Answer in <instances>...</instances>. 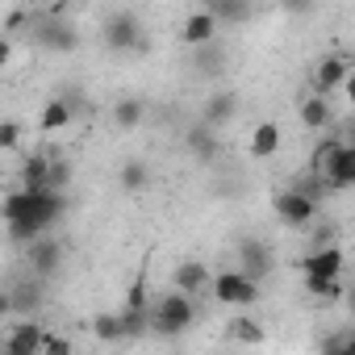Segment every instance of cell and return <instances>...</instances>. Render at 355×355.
<instances>
[{
    "label": "cell",
    "instance_id": "25",
    "mask_svg": "<svg viewBox=\"0 0 355 355\" xmlns=\"http://www.w3.org/2000/svg\"><path fill=\"white\" fill-rule=\"evenodd\" d=\"M214 13H218V21H247L251 17V0H214V5H209Z\"/></svg>",
    "mask_w": 355,
    "mask_h": 355
},
{
    "label": "cell",
    "instance_id": "7",
    "mask_svg": "<svg viewBox=\"0 0 355 355\" xmlns=\"http://www.w3.org/2000/svg\"><path fill=\"white\" fill-rule=\"evenodd\" d=\"M0 351L5 355H38L46 351V334L34 318H21V322H9L5 334H0Z\"/></svg>",
    "mask_w": 355,
    "mask_h": 355
},
{
    "label": "cell",
    "instance_id": "16",
    "mask_svg": "<svg viewBox=\"0 0 355 355\" xmlns=\"http://www.w3.org/2000/svg\"><path fill=\"white\" fill-rule=\"evenodd\" d=\"M184 142H189V150H193V159H197V163H218V155H222V142H218V130H214V125H205V121H197V125H189V134H184Z\"/></svg>",
    "mask_w": 355,
    "mask_h": 355
},
{
    "label": "cell",
    "instance_id": "15",
    "mask_svg": "<svg viewBox=\"0 0 355 355\" xmlns=\"http://www.w3.org/2000/svg\"><path fill=\"white\" fill-rule=\"evenodd\" d=\"M218 13L214 9H197V13H189V21H184V30H180V38L197 51V46H209V42H218Z\"/></svg>",
    "mask_w": 355,
    "mask_h": 355
},
{
    "label": "cell",
    "instance_id": "20",
    "mask_svg": "<svg viewBox=\"0 0 355 355\" xmlns=\"http://www.w3.org/2000/svg\"><path fill=\"white\" fill-rule=\"evenodd\" d=\"M280 142H284L280 125H276V121H259V125L251 130V142H247V150H251V159H272V155L280 150Z\"/></svg>",
    "mask_w": 355,
    "mask_h": 355
},
{
    "label": "cell",
    "instance_id": "27",
    "mask_svg": "<svg viewBox=\"0 0 355 355\" xmlns=\"http://www.w3.org/2000/svg\"><path fill=\"white\" fill-rule=\"evenodd\" d=\"M193 67H197V71H205V76H218V71L226 67V59H222V51L209 42V46H197V59H193Z\"/></svg>",
    "mask_w": 355,
    "mask_h": 355
},
{
    "label": "cell",
    "instance_id": "24",
    "mask_svg": "<svg viewBox=\"0 0 355 355\" xmlns=\"http://www.w3.org/2000/svg\"><path fill=\"white\" fill-rule=\"evenodd\" d=\"M92 334H96L101 343H121V338H125V322H121V313H101V318L92 322Z\"/></svg>",
    "mask_w": 355,
    "mask_h": 355
},
{
    "label": "cell",
    "instance_id": "5",
    "mask_svg": "<svg viewBox=\"0 0 355 355\" xmlns=\"http://www.w3.org/2000/svg\"><path fill=\"white\" fill-rule=\"evenodd\" d=\"M105 46L117 51V55H146L150 51V42L142 34V21L134 13H113L105 21Z\"/></svg>",
    "mask_w": 355,
    "mask_h": 355
},
{
    "label": "cell",
    "instance_id": "26",
    "mask_svg": "<svg viewBox=\"0 0 355 355\" xmlns=\"http://www.w3.org/2000/svg\"><path fill=\"white\" fill-rule=\"evenodd\" d=\"M226 338H234V343H263V326H255L251 318H234L226 326Z\"/></svg>",
    "mask_w": 355,
    "mask_h": 355
},
{
    "label": "cell",
    "instance_id": "9",
    "mask_svg": "<svg viewBox=\"0 0 355 355\" xmlns=\"http://www.w3.org/2000/svg\"><path fill=\"white\" fill-rule=\"evenodd\" d=\"M38 309H42V284H38V276L13 284L5 297H0V318H34Z\"/></svg>",
    "mask_w": 355,
    "mask_h": 355
},
{
    "label": "cell",
    "instance_id": "34",
    "mask_svg": "<svg viewBox=\"0 0 355 355\" xmlns=\"http://www.w3.org/2000/svg\"><path fill=\"white\" fill-rule=\"evenodd\" d=\"M343 92H347V101H351V109H355V71L347 76V84H343Z\"/></svg>",
    "mask_w": 355,
    "mask_h": 355
},
{
    "label": "cell",
    "instance_id": "12",
    "mask_svg": "<svg viewBox=\"0 0 355 355\" xmlns=\"http://www.w3.org/2000/svg\"><path fill=\"white\" fill-rule=\"evenodd\" d=\"M239 109H243L239 92H234V88H222V92H214V96L201 105V121L214 125V130H222V125H230V121L239 117Z\"/></svg>",
    "mask_w": 355,
    "mask_h": 355
},
{
    "label": "cell",
    "instance_id": "1",
    "mask_svg": "<svg viewBox=\"0 0 355 355\" xmlns=\"http://www.w3.org/2000/svg\"><path fill=\"white\" fill-rule=\"evenodd\" d=\"M0 214H5V222H9V239L26 247V243H34L38 234H46V230L59 226V218L67 214V197H63L59 189H21V184H17V189L5 197Z\"/></svg>",
    "mask_w": 355,
    "mask_h": 355
},
{
    "label": "cell",
    "instance_id": "6",
    "mask_svg": "<svg viewBox=\"0 0 355 355\" xmlns=\"http://www.w3.org/2000/svg\"><path fill=\"white\" fill-rule=\"evenodd\" d=\"M318 205L322 201H313V197H305L301 189H280L276 197H272V209H276V218H280V226H288V230H305V226H313V218H318Z\"/></svg>",
    "mask_w": 355,
    "mask_h": 355
},
{
    "label": "cell",
    "instance_id": "35",
    "mask_svg": "<svg viewBox=\"0 0 355 355\" xmlns=\"http://www.w3.org/2000/svg\"><path fill=\"white\" fill-rule=\"evenodd\" d=\"M343 305H347V309L355 313V284H347V293H343Z\"/></svg>",
    "mask_w": 355,
    "mask_h": 355
},
{
    "label": "cell",
    "instance_id": "3",
    "mask_svg": "<svg viewBox=\"0 0 355 355\" xmlns=\"http://www.w3.org/2000/svg\"><path fill=\"white\" fill-rule=\"evenodd\" d=\"M263 280H255L251 272H243V268H226V272H214V301L218 305H230V309H251L255 301H259V288Z\"/></svg>",
    "mask_w": 355,
    "mask_h": 355
},
{
    "label": "cell",
    "instance_id": "18",
    "mask_svg": "<svg viewBox=\"0 0 355 355\" xmlns=\"http://www.w3.org/2000/svg\"><path fill=\"white\" fill-rule=\"evenodd\" d=\"M51 167L55 150H34L21 159V189H51Z\"/></svg>",
    "mask_w": 355,
    "mask_h": 355
},
{
    "label": "cell",
    "instance_id": "32",
    "mask_svg": "<svg viewBox=\"0 0 355 355\" xmlns=\"http://www.w3.org/2000/svg\"><path fill=\"white\" fill-rule=\"evenodd\" d=\"M280 5H284L288 13H309V9L318 5V0H280Z\"/></svg>",
    "mask_w": 355,
    "mask_h": 355
},
{
    "label": "cell",
    "instance_id": "11",
    "mask_svg": "<svg viewBox=\"0 0 355 355\" xmlns=\"http://www.w3.org/2000/svg\"><path fill=\"white\" fill-rule=\"evenodd\" d=\"M347 76H351V67H347V59H343V55H322V59L313 63L309 84H313V92L330 96V92H338V88L347 84Z\"/></svg>",
    "mask_w": 355,
    "mask_h": 355
},
{
    "label": "cell",
    "instance_id": "2",
    "mask_svg": "<svg viewBox=\"0 0 355 355\" xmlns=\"http://www.w3.org/2000/svg\"><path fill=\"white\" fill-rule=\"evenodd\" d=\"M197 322V305H193V293H180L171 288L163 293L155 305H150V334H163V338H180L189 326Z\"/></svg>",
    "mask_w": 355,
    "mask_h": 355
},
{
    "label": "cell",
    "instance_id": "19",
    "mask_svg": "<svg viewBox=\"0 0 355 355\" xmlns=\"http://www.w3.org/2000/svg\"><path fill=\"white\" fill-rule=\"evenodd\" d=\"M117 189L130 193V197L146 193V189H150V163H146V159H125V163L117 167Z\"/></svg>",
    "mask_w": 355,
    "mask_h": 355
},
{
    "label": "cell",
    "instance_id": "29",
    "mask_svg": "<svg viewBox=\"0 0 355 355\" xmlns=\"http://www.w3.org/2000/svg\"><path fill=\"white\" fill-rule=\"evenodd\" d=\"M67 184H71V163H67V159H55V167H51V189L63 193Z\"/></svg>",
    "mask_w": 355,
    "mask_h": 355
},
{
    "label": "cell",
    "instance_id": "21",
    "mask_svg": "<svg viewBox=\"0 0 355 355\" xmlns=\"http://www.w3.org/2000/svg\"><path fill=\"white\" fill-rule=\"evenodd\" d=\"M109 117H113V125H117L121 134H130V130H138V125L146 121V105H142L138 96H121Z\"/></svg>",
    "mask_w": 355,
    "mask_h": 355
},
{
    "label": "cell",
    "instance_id": "8",
    "mask_svg": "<svg viewBox=\"0 0 355 355\" xmlns=\"http://www.w3.org/2000/svg\"><path fill=\"white\" fill-rule=\"evenodd\" d=\"M26 263H30V272L38 276V280H46V276H55L59 268H63V243L46 230V234H38L34 243H26Z\"/></svg>",
    "mask_w": 355,
    "mask_h": 355
},
{
    "label": "cell",
    "instance_id": "36",
    "mask_svg": "<svg viewBox=\"0 0 355 355\" xmlns=\"http://www.w3.org/2000/svg\"><path fill=\"white\" fill-rule=\"evenodd\" d=\"M205 5H214V0H205Z\"/></svg>",
    "mask_w": 355,
    "mask_h": 355
},
{
    "label": "cell",
    "instance_id": "4",
    "mask_svg": "<svg viewBox=\"0 0 355 355\" xmlns=\"http://www.w3.org/2000/svg\"><path fill=\"white\" fill-rule=\"evenodd\" d=\"M30 46L46 51V55H71V51L80 46V34H76L67 21H59V17L34 13V21H30Z\"/></svg>",
    "mask_w": 355,
    "mask_h": 355
},
{
    "label": "cell",
    "instance_id": "10",
    "mask_svg": "<svg viewBox=\"0 0 355 355\" xmlns=\"http://www.w3.org/2000/svg\"><path fill=\"white\" fill-rule=\"evenodd\" d=\"M234 255H239V268L251 272L255 280H268V276H272V251H268L263 239H255V234L239 239V243H234Z\"/></svg>",
    "mask_w": 355,
    "mask_h": 355
},
{
    "label": "cell",
    "instance_id": "17",
    "mask_svg": "<svg viewBox=\"0 0 355 355\" xmlns=\"http://www.w3.org/2000/svg\"><path fill=\"white\" fill-rule=\"evenodd\" d=\"M301 276H343V251H338V243L313 247V251L301 259Z\"/></svg>",
    "mask_w": 355,
    "mask_h": 355
},
{
    "label": "cell",
    "instance_id": "23",
    "mask_svg": "<svg viewBox=\"0 0 355 355\" xmlns=\"http://www.w3.org/2000/svg\"><path fill=\"white\" fill-rule=\"evenodd\" d=\"M305 293L313 301H343L347 284H343V276H305Z\"/></svg>",
    "mask_w": 355,
    "mask_h": 355
},
{
    "label": "cell",
    "instance_id": "13",
    "mask_svg": "<svg viewBox=\"0 0 355 355\" xmlns=\"http://www.w3.org/2000/svg\"><path fill=\"white\" fill-rule=\"evenodd\" d=\"M297 117H301V125H305V130H330V125L338 121V117H334L330 96H322V92L301 96V101H297Z\"/></svg>",
    "mask_w": 355,
    "mask_h": 355
},
{
    "label": "cell",
    "instance_id": "33",
    "mask_svg": "<svg viewBox=\"0 0 355 355\" xmlns=\"http://www.w3.org/2000/svg\"><path fill=\"white\" fill-rule=\"evenodd\" d=\"M334 243V226H318V234H313V247H330Z\"/></svg>",
    "mask_w": 355,
    "mask_h": 355
},
{
    "label": "cell",
    "instance_id": "31",
    "mask_svg": "<svg viewBox=\"0 0 355 355\" xmlns=\"http://www.w3.org/2000/svg\"><path fill=\"white\" fill-rule=\"evenodd\" d=\"M21 26H26V13H21V9H13V13H9V21H5V34H9V38H17V34H21Z\"/></svg>",
    "mask_w": 355,
    "mask_h": 355
},
{
    "label": "cell",
    "instance_id": "22",
    "mask_svg": "<svg viewBox=\"0 0 355 355\" xmlns=\"http://www.w3.org/2000/svg\"><path fill=\"white\" fill-rule=\"evenodd\" d=\"M76 121V109H71V101L67 96H55V101H46V109H42V130L46 134H59V130H67Z\"/></svg>",
    "mask_w": 355,
    "mask_h": 355
},
{
    "label": "cell",
    "instance_id": "28",
    "mask_svg": "<svg viewBox=\"0 0 355 355\" xmlns=\"http://www.w3.org/2000/svg\"><path fill=\"white\" fill-rule=\"evenodd\" d=\"M17 142H21V121H0V146L17 150Z\"/></svg>",
    "mask_w": 355,
    "mask_h": 355
},
{
    "label": "cell",
    "instance_id": "30",
    "mask_svg": "<svg viewBox=\"0 0 355 355\" xmlns=\"http://www.w3.org/2000/svg\"><path fill=\"white\" fill-rule=\"evenodd\" d=\"M125 305H130V309H150V305H146V280H142V276H138L134 288L125 293Z\"/></svg>",
    "mask_w": 355,
    "mask_h": 355
},
{
    "label": "cell",
    "instance_id": "14",
    "mask_svg": "<svg viewBox=\"0 0 355 355\" xmlns=\"http://www.w3.org/2000/svg\"><path fill=\"white\" fill-rule=\"evenodd\" d=\"M214 284V272H209V263L205 259H184V263H175V272H171V288H180V293H201V288H209Z\"/></svg>",
    "mask_w": 355,
    "mask_h": 355
}]
</instances>
